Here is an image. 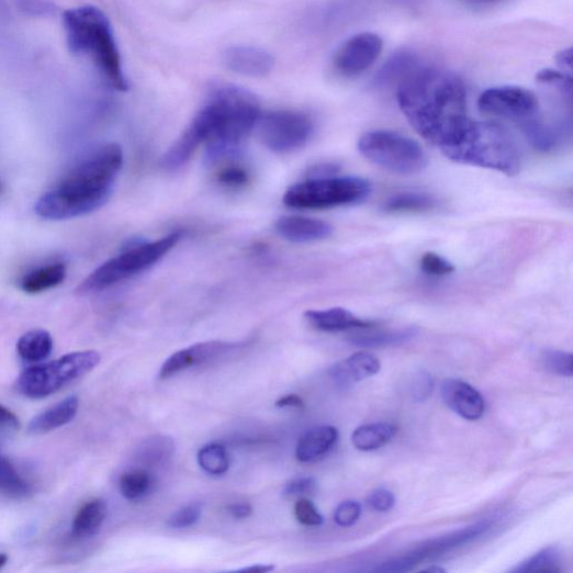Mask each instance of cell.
I'll use <instances>...</instances> for the list:
<instances>
[{"instance_id": "6da1fadb", "label": "cell", "mask_w": 573, "mask_h": 573, "mask_svg": "<svg viewBox=\"0 0 573 573\" xmlns=\"http://www.w3.org/2000/svg\"><path fill=\"white\" fill-rule=\"evenodd\" d=\"M261 116L258 99L234 86L213 90L181 137L164 155L168 171L186 166L202 144L209 158L218 160L234 154L257 126Z\"/></svg>"}, {"instance_id": "7a4b0ae2", "label": "cell", "mask_w": 573, "mask_h": 573, "mask_svg": "<svg viewBox=\"0 0 573 573\" xmlns=\"http://www.w3.org/2000/svg\"><path fill=\"white\" fill-rule=\"evenodd\" d=\"M396 98L416 133L440 150L471 122L464 81L442 69L417 67L400 81Z\"/></svg>"}, {"instance_id": "3957f363", "label": "cell", "mask_w": 573, "mask_h": 573, "mask_svg": "<svg viewBox=\"0 0 573 573\" xmlns=\"http://www.w3.org/2000/svg\"><path fill=\"white\" fill-rule=\"evenodd\" d=\"M123 162L124 154L120 145L100 147L37 200L36 214L57 221L99 210L110 199Z\"/></svg>"}, {"instance_id": "277c9868", "label": "cell", "mask_w": 573, "mask_h": 573, "mask_svg": "<svg viewBox=\"0 0 573 573\" xmlns=\"http://www.w3.org/2000/svg\"><path fill=\"white\" fill-rule=\"evenodd\" d=\"M64 24L71 52L88 57L110 87L127 91L121 52L105 14L94 7L72 9Z\"/></svg>"}, {"instance_id": "5b68a950", "label": "cell", "mask_w": 573, "mask_h": 573, "mask_svg": "<svg viewBox=\"0 0 573 573\" xmlns=\"http://www.w3.org/2000/svg\"><path fill=\"white\" fill-rule=\"evenodd\" d=\"M441 151L452 161L493 169L508 177L517 176L521 168L517 145L494 123L471 120L462 135Z\"/></svg>"}, {"instance_id": "8992f818", "label": "cell", "mask_w": 573, "mask_h": 573, "mask_svg": "<svg viewBox=\"0 0 573 573\" xmlns=\"http://www.w3.org/2000/svg\"><path fill=\"white\" fill-rule=\"evenodd\" d=\"M181 239V233H173L153 243H131L120 256L105 261L85 279L77 293H98L147 270L173 250Z\"/></svg>"}, {"instance_id": "52a82bcc", "label": "cell", "mask_w": 573, "mask_h": 573, "mask_svg": "<svg viewBox=\"0 0 573 573\" xmlns=\"http://www.w3.org/2000/svg\"><path fill=\"white\" fill-rule=\"evenodd\" d=\"M359 151L374 165L398 176H415L427 166V155L414 139L387 131L366 133Z\"/></svg>"}, {"instance_id": "ba28073f", "label": "cell", "mask_w": 573, "mask_h": 573, "mask_svg": "<svg viewBox=\"0 0 573 573\" xmlns=\"http://www.w3.org/2000/svg\"><path fill=\"white\" fill-rule=\"evenodd\" d=\"M371 192L360 178L308 179L285 192L283 203L300 210H326L363 201Z\"/></svg>"}, {"instance_id": "9c48e42d", "label": "cell", "mask_w": 573, "mask_h": 573, "mask_svg": "<svg viewBox=\"0 0 573 573\" xmlns=\"http://www.w3.org/2000/svg\"><path fill=\"white\" fill-rule=\"evenodd\" d=\"M100 360L98 352L83 351L32 367L20 377L19 390L31 398L46 397L92 371Z\"/></svg>"}, {"instance_id": "30bf717a", "label": "cell", "mask_w": 573, "mask_h": 573, "mask_svg": "<svg viewBox=\"0 0 573 573\" xmlns=\"http://www.w3.org/2000/svg\"><path fill=\"white\" fill-rule=\"evenodd\" d=\"M257 125L265 146L277 154H290L305 147L314 133L308 114L293 110L268 112L260 116Z\"/></svg>"}, {"instance_id": "8fae6325", "label": "cell", "mask_w": 573, "mask_h": 573, "mask_svg": "<svg viewBox=\"0 0 573 573\" xmlns=\"http://www.w3.org/2000/svg\"><path fill=\"white\" fill-rule=\"evenodd\" d=\"M479 108L486 116L510 121L520 127L540 117L536 93L517 86L485 90L479 98Z\"/></svg>"}, {"instance_id": "7c38bea8", "label": "cell", "mask_w": 573, "mask_h": 573, "mask_svg": "<svg viewBox=\"0 0 573 573\" xmlns=\"http://www.w3.org/2000/svg\"><path fill=\"white\" fill-rule=\"evenodd\" d=\"M492 521L484 520L465 529L429 541L404 557L389 561V569L392 572L409 571L420 562L438 558L441 554L472 543L482 536H485L492 529Z\"/></svg>"}, {"instance_id": "4fadbf2b", "label": "cell", "mask_w": 573, "mask_h": 573, "mask_svg": "<svg viewBox=\"0 0 573 573\" xmlns=\"http://www.w3.org/2000/svg\"><path fill=\"white\" fill-rule=\"evenodd\" d=\"M382 49L383 41L378 34H358L338 48L333 59V69L342 78H357L377 63Z\"/></svg>"}, {"instance_id": "5bb4252c", "label": "cell", "mask_w": 573, "mask_h": 573, "mask_svg": "<svg viewBox=\"0 0 573 573\" xmlns=\"http://www.w3.org/2000/svg\"><path fill=\"white\" fill-rule=\"evenodd\" d=\"M240 347H243L241 342H226L220 340L195 344V346L181 350L169 357L160 369L159 379H168L184 370L205 366L218 360L228 352L239 349Z\"/></svg>"}, {"instance_id": "9a60e30c", "label": "cell", "mask_w": 573, "mask_h": 573, "mask_svg": "<svg viewBox=\"0 0 573 573\" xmlns=\"http://www.w3.org/2000/svg\"><path fill=\"white\" fill-rule=\"evenodd\" d=\"M222 61L227 70L251 78L267 77L274 68V57L271 53L249 45L226 48Z\"/></svg>"}, {"instance_id": "2e32d148", "label": "cell", "mask_w": 573, "mask_h": 573, "mask_svg": "<svg viewBox=\"0 0 573 573\" xmlns=\"http://www.w3.org/2000/svg\"><path fill=\"white\" fill-rule=\"evenodd\" d=\"M441 397L448 408L467 420H479L485 413L482 394L462 380H445L441 384Z\"/></svg>"}, {"instance_id": "e0dca14e", "label": "cell", "mask_w": 573, "mask_h": 573, "mask_svg": "<svg viewBox=\"0 0 573 573\" xmlns=\"http://www.w3.org/2000/svg\"><path fill=\"white\" fill-rule=\"evenodd\" d=\"M276 231L285 240L304 244L328 238L333 234V226L322 220L283 216L277 221Z\"/></svg>"}, {"instance_id": "ac0fdd59", "label": "cell", "mask_w": 573, "mask_h": 573, "mask_svg": "<svg viewBox=\"0 0 573 573\" xmlns=\"http://www.w3.org/2000/svg\"><path fill=\"white\" fill-rule=\"evenodd\" d=\"M381 363L373 355L359 352L330 369V377L340 386H350L379 373Z\"/></svg>"}, {"instance_id": "d6986e66", "label": "cell", "mask_w": 573, "mask_h": 573, "mask_svg": "<svg viewBox=\"0 0 573 573\" xmlns=\"http://www.w3.org/2000/svg\"><path fill=\"white\" fill-rule=\"evenodd\" d=\"M305 318L314 328L329 333L366 329L374 326L373 322L359 318L350 311L340 307L308 311L305 313Z\"/></svg>"}, {"instance_id": "ffe728a7", "label": "cell", "mask_w": 573, "mask_h": 573, "mask_svg": "<svg viewBox=\"0 0 573 573\" xmlns=\"http://www.w3.org/2000/svg\"><path fill=\"white\" fill-rule=\"evenodd\" d=\"M79 411V398L71 395L61 403L34 417L29 425V432L43 435L70 424Z\"/></svg>"}, {"instance_id": "44dd1931", "label": "cell", "mask_w": 573, "mask_h": 573, "mask_svg": "<svg viewBox=\"0 0 573 573\" xmlns=\"http://www.w3.org/2000/svg\"><path fill=\"white\" fill-rule=\"evenodd\" d=\"M338 431L332 426H321L307 431L299 441L297 460L310 463L326 454L336 443Z\"/></svg>"}, {"instance_id": "7402d4cb", "label": "cell", "mask_w": 573, "mask_h": 573, "mask_svg": "<svg viewBox=\"0 0 573 573\" xmlns=\"http://www.w3.org/2000/svg\"><path fill=\"white\" fill-rule=\"evenodd\" d=\"M67 277V266L55 262L29 272L21 282V289L27 294H40L61 284Z\"/></svg>"}, {"instance_id": "603a6c76", "label": "cell", "mask_w": 573, "mask_h": 573, "mask_svg": "<svg viewBox=\"0 0 573 573\" xmlns=\"http://www.w3.org/2000/svg\"><path fill=\"white\" fill-rule=\"evenodd\" d=\"M106 513L108 507L102 499L86 503L76 515L72 536L76 539H85L97 533L105 520Z\"/></svg>"}, {"instance_id": "cb8c5ba5", "label": "cell", "mask_w": 573, "mask_h": 573, "mask_svg": "<svg viewBox=\"0 0 573 573\" xmlns=\"http://www.w3.org/2000/svg\"><path fill=\"white\" fill-rule=\"evenodd\" d=\"M52 350L53 338L43 329L27 332L18 341V353L26 362H42L50 356Z\"/></svg>"}, {"instance_id": "d4e9b609", "label": "cell", "mask_w": 573, "mask_h": 573, "mask_svg": "<svg viewBox=\"0 0 573 573\" xmlns=\"http://www.w3.org/2000/svg\"><path fill=\"white\" fill-rule=\"evenodd\" d=\"M439 201L426 193L405 192L389 198L383 203L386 213H420L437 209Z\"/></svg>"}, {"instance_id": "484cf974", "label": "cell", "mask_w": 573, "mask_h": 573, "mask_svg": "<svg viewBox=\"0 0 573 573\" xmlns=\"http://www.w3.org/2000/svg\"><path fill=\"white\" fill-rule=\"evenodd\" d=\"M394 435L395 427L390 424L364 425L353 432L352 442L361 451H373L390 442Z\"/></svg>"}, {"instance_id": "4316f807", "label": "cell", "mask_w": 573, "mask_h": 573, "mask_svg": "<svg viewBox=\"0 0 573 573\" xmlns=\"http://www.w3.org/2000/svg\"><path fill=\"white\" fill-rule=\"evenodd\" d=\"M417 334L415 328H405L391 332H377L356 335L351 338L355 346L360 348H384L398 346L413 339Z\"/></svg>"}, {"instance_id": "83f0119b", "label": "cell", "mask_w": 573, "mask_h": 573, "mask_svg": "<svg viewBox=\"0 0 573 573\" xmlns=\"http://www.w3.org/2000/svg\"><path fill=\"white\" fill-rule=\"evenodd\" d=\"M31 492V485L21 476L12 462L7 457L0 456V493L23 498Z\"/></svg>"}, {"instance_id": "f1b7e54d", "label": "cell", "mask_w": 573, "mask_h": 573, "mask_svg": "<svg viewBox=\"0 0 573 573\" xmlns=\"http://www.w3.org/2000/svg\"><path fill=\"white\" fill-rule=\"evenodd\" d=\"M154 483V478L148 471L135 469L123 474L120 487L124 497L138 501L151 492Z\"/></svg>"}, {"instance_id": "f546056e", "label": "cell", "mask_w": 573, "mask_h": 573, "mask_svg": "<svg viewBox=\"0 0 573 573\" xmlns=\"http://www.w3.org/2000/svg\"><path fill=\"white\" fill-rule=\"evenodd\" d=\"M200 467L211 475H223L231 468L226 449L217 443L203 447L198 454Z\"/></svg>"}, {"instance_id": "4dcf8cb0", "label": "cell", "mask_w": 573, "mask_h": 573, "mask_svg": "<svg viewBox=\"0 0 573 573\" xmlns=\"http://www.w3.org/2000/svg\"><path fill=\"white\" fill-rule=\"evenodd\" d=\"M513 572H560L561 571V553L550 547L538 552L521 565L512 570Z\"/></svg>"}, {"instance_id": "1f68e13d", "label": "cell", "mask_w": 573, "mask_h": 573, "mask_svg": "<svg viewBox=\"0 0 573 573\" xmlns=\"http://www.w3.org/2000/svg\"><path fill=\"white\" fill-rule=\"evenodd\" d=\"M416 68V57L414 55L409 53L396 54L382 68L378 75V81L387 82L389 80H396L398 78L403 80Z\"/></svg>"}, {"instance_id": "d6a6232c", "label": "cell", "mask_w": 573, "mask_h": 573, "mask_svg": "<svg viewBox=\"0 0 573 573\" xmlns=\"http://www.w3.org/2000/svg\"><path fill=\"white\" fill-rule=\"evenodd\" d=\"M173 451V440L166 437H155L144 443L141 458L145 464L158 465L165 463Z\"/></svg>"}, {"instance_id": "836d02e7", "label": "cell", "mask_w": 573, "mask_h": 573, "mask_svg": "<svg viewBox=\"0 0 573 573\" xmlns=\"http://www.w3.org/2000/svg\"><path fill=\"white\" fill-rule=\"evenodd\" d=\"M537 82L553 90L563 100L572 101V77L570 74L546 69L537 75Z\"/></svg>"}, {"instance_id": "e575fe53", "label": "cell", "mask_w": 573, "mask_h": 573, "mask_svg": "<svg viewBox=\"0 0 573 573\" xmlns=\"http://www.w3.org/2000/svg\"><path fill=\"white\" fill-rule=\"evenodd\" d=\"M543 368L552 374L571 378L572 377V355L548 350L541 358Z\"/></svg>"}, {"instance_id": "d590c367", "label": "cell", "mask_w": 573, "mask_h": 573, "mask_svg": "<svg viewBox=\"0 0 573 573\" xmlns=\"http://www.w3.org/2000/svg\"><path fill=\"white\" fill-rule=\"evenodd\" d=\"M362 513V505L358 501L350 499L340 503L334 513L335 523L341 528H349L356 525Z\"/></svg>"}, {"instance_id": "8d00e7d4", "label": "cell", "mask_w": 573, "mask_h": 573, "mask_svg": "<svg viewBox=\"0 0 573 573\" xmlns=\"http://www.w3.org/2000/svg\"><path fill=\"white\" fill-rule=\"evenodd\" d=\"M202 506L199 503L182 507L168 520V526L175 529H186L194 526L201 518Z\"/></svg>"}, {"instance_id": "74e56055", "label": "cell", "mask_w": 573, "mask_h": 573, "mask_svg": "<svg viewBox=\"0 0 573 573\" xmlns=\"http://www.w3.org/2000/svg\"><path fill=\"white\" fill-rule=\"evenodd\" d=\"M217 181L224 187L239 189L247 186L249 175L247 169L241 166H227L220 170Z\"/></svg>"}, {"instance_id": "f35d334b", "label": "cell", "mask_w": 573, "mask_h": 573, "mask_svg": "<svg viewBox=\"0 0 573 573\" xmlns=\"http://www.w3.org/2000/svg\"><path fill=\"white\" fill-rule=\"evenodd\" d=\"M422 270L432 277H443L452 273L454 267L451 262L435 252H427L420 261Z\"/></svg>"}, {"instance_id": "ab89813d", "label": "cell", "mask_w": 573, "mask_h": 573, "mask_svg": "<svg viewBox=\"0 0 573 573\" xmlns=\"http://www.w3.org/2000/svg\"><path fill=\"white\" fill-rule=\"evenodd\" d=\"M295 515L299 523L306 527H319L324 523L321 513L308 498H301L296 503Z\"/></svg>"}, {"instance_id": "60d3db41", "label": "cell", "mask_w": 573, "mask_h": 573, "mask_svg": "<svg viewBox=\"0 0 573 573\" xmlns=\"http://www.w3.org/2000/svg\"><path fill=\"white\" fill-rule=\"evenodd\" d=\"M367 501L372 509L384 513L394 506L395 496L386 488H378L369 495Z\"/></svg>"}, {"instance_id": "b9f144b4", "label": "cell", "mask_w": 573, "mask_h": 573, "mask_svg": "<svg viewBox=\"0 0 573 573\" xmlns=\"http://www.w3.org/2000/svg\"><path fill=\"white\" fill-rule=\"evenodd\" d=\"M316 482L314 479H300L286 484L282 494L286 497H297L313 494L316 491Z\"/></svg>"}, {"instance_id": "7bdbcfd3", "label": "cell", "mask_w": 573, "mask_h": 573, "mask_svg": "<svg viewBox=\"0 0 573 573\" xmlns=\"http://www.w3.org/2000/svg\"><path fill=\"white\" fill-rule=\"evenodd\" d=\"M434 390V380L427 372H419L413 382V395L418 403H423Z\"/></svg>"}, {"instance_id": "ee69618b", "label": "cell", "mask_w": 573, "mask_h": 573, "mask_svg": "<svg viewBox=\"0 0 573 573\" xmlns=\"http://www.w3.org/2000/svg\"><path fill=\"white\" fill-rule=\"evenodd\" d=\"M339 168L335 165H318L310 170L308 179H325L336 177Z\"/></svg>"}, {"instance_id": "f6af8a7d", "label": "cell", "mask_w": 573, "mask_h": 573, "mask_svg": "<svg viewBox=\"0 0 573 573\" xmlns=\"http://www.w3.org/2000/svg\"><path fill=\"white\" fill-rule=\"evenodd\" d=\"M554 60L563 72H572V48H565L555 54Z\"/></svg>"}, {"instance_id": "bcb514c9", "label": "cell", "mask_w": 573, "mask_h": 573, "mask_svg": "<svg viewBox=\"0 0 573 573\" xmlns=\"http://www.w3.org/2000/svg\"><path fill=\"white\" fill-rule=\"evenodd\" d=\"M227 510L235 519L244 520L252 514V506L249 503H236L228 506Z\"/></svg>"}, {"instance_id": "7dc6e473", "label": "cell", "mask_w": 573, "mask_h": 573, "mask_svg": "<svg viewBox=\"0 0 573 573\" xmlns=\"http://www.w3.org/2000/svg\"><path fill=\"white\" fill-rule=\"evenodd\" d=\"M276 407H278V408H289V407L303 408L304 401L301 396H299L296 394H291V395H286V396L279 398L276 403Z\"/></svg>"}, {"instance_id": "c3c4849f", "label": "cell", "mask_w": 573, "mask_h": 573, "mask_svg": "<svg viewBox=\"0 0 573 573\" xmlns=\"http://www.w3.org/2000/svg\"><path fill=\"white\" fill-rule=\"evenodd\" d=\"M19 420L16 416L4 406L0 405V428H16Z\"/></svg>"}, {"instance_id": "681fc988", "label": "cell", "mask_w": 573, "mask_h": 573, "mask_svg": "<svg viewBox=\"0 0 573 573\" xmlns=\"http://www.w3.org/2000/svg\"><path fill=\"white\" fill-rule=\"evenodd\" d=\"M273 570H274L273 565H270V564H257V565H251V566H247V568L240 569L239 571L240 572L267 573V572H270V571H273Z\"/></svg>"}, {"instance_id": "f907efd6", "label": "cell", "mask_w": 573, "mask_h": 573, "mask_svg": "<svg viewBox=\"0 0 573 573\" xmlns=\"http://www.w3.org/2000/svg\"><path fill=\"white\" fill-rule=\"evenodd\" d=\"M467 2L474 5H491L502 2V0H467Z\"/></svg>"}, {"instance_id": "816d5d0a", "label": "cell", "mask_w": 573, "mask_h": 573, "mask_svg": "<svg viewBox=\"0 0 573 573\" xmlns=\"http://www.w3.org/2000/svg\"><path fill=\"white\" fill-rule=\"evenodd\" d=\"M9 561V557L4 553H0V569H2Z\"/></svg>"}, {"instance_id": "f5cc1de1", "label": "cell", "mask_w": 573, "mask_h": 573, "mask_svg": "<svg viewBox=\"0 0 573 573\" xmlns=\"http://www.w3.org/2000/svg\"><path fill=\"white\" fill-rule=\"evenodd\" d=\"M427 571H429V572H445V570L439 568V566H431V568L427 569Z\"/></svg>"}, {"instance_id": "db71d44e", "label": "cell", "mask_w": 573, "mask_h": 573, "mask_svg": "<svg viewBox=\"0 0 573 573\" xmlns=\"http://www.w3.org/2000/svg\"><path fill=\"white\" fill-rule=\"evenodd\" d=\"M3 190H4V188H3V184H2V183H0V195H2V193H3Z\"/></svg>"}]
</instances>
